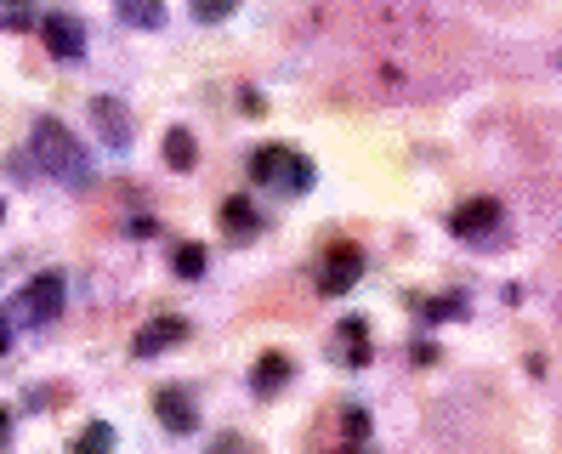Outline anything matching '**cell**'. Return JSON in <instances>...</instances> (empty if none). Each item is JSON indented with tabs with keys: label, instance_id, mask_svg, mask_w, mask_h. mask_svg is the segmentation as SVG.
I'll return each instance as SVG.
<instances>
[{
	"label": "cell",
	"instance_id": "cell-1",
	"mask_svg": "<svg viewBox=\"0 0 562 454\" xmlns=\"http://www.w3.org/2000/svg\"><path fill=\"white\" fill-rule=\"evenodd\" d=\"M35 159L46 165V176L69 182V188H86V182H91V154H86V142L74 137L63 120H35Z\"/></svg>",
	"mask_w": 562,
	"mask_h": 454
},
{
	"label": "cell",
	"instance_id": "cell-2",
	"mask_svg": "<svg viewBox=\"0 0 562 454\" xmlns=\"http://www.w3.org/2000/svg\"><path fill=\"white\" fill-rule=\"evenodd\" d=\"M250 171H256V182H284L290 193L313 188V165L301 154H290V148H262V154L250 159Z\"/></svg>",
	"mask_w": 562,
	"mask_h": 454
},
{
	"label": "cell",
	"instance_id": "cell-3",
	"mask_svg": "<svg viewBox=\"0 0 562 454\" xmlns=\"http://www.w3.org/2000/svg\"><path fill=\"white\" fill-rule=\"evenodd\" d=\"M91 125H97V137L108 142V148H125V142L137 137V120H131V108L120 103V97H91Z\"/></svg>",
	"mask_w": 562,
	"mask_h": 454
},
{
	"label": "cell",
	"instance_id": "cell-4",
	"mask_svg": "<svg viewBox=\"0 0 562 454\" xmlns=\"http://www.w3.org/2000/svg\"><path fill=\"white\" fill-rule=\"evenodd\" d=\"M40 40H46V52L63 57V63H74V57L86 52V29H80V18H63V12H46V18H40Z\"/></svg>",
	"mask_w": 562,
	"mask_h": 454
},
{
	"label": "cell",
	"instance_id": "cell-5",
	"mask_svg": "<svg viewBox=\"0 0 562 454\" xmlns=\"http://www.w3.org/2000/svg\"><path fill=\"white\" fill-rule=\"evenodd\" d=\"M154 409H159V420H165L171 432H194V426H199V409H194V398H188L182 386H159Z\"/></svg>",
	"mask_w": 562,
	"mask_h": 454
},
{
	"label": "cell",
	"instance_id": "cell-6",
	"mask_svg": "<svg viewBox=\"0 0 562 454\" xmlns=\"http://www.w3.org/2000/svg\"><path fill=\"white\" fill-rule=\"evenodd\" d=\"M182 335H188V324H182V318H154V324H142V330H137L131 352H137V358H154V352L176 347Z\"/></svg>",
	"mask_w": 562,
	"mask_h": 454
},
{
	"label": "cell",
	"instance_id": "cell-7",
	"mask_svg": "<svg viewBox=\"0 0 562 454\" xmlns=\"http://www.w3.org/2000/svg\"><path fill=\"white\" fill-rule=\"evenodd\" d=\"M23 307H29V318H35V324L57 318V307H63V279H57V273L35 279V284H29V296H23Z\"/></svg>",
	"mask_w": 562,
	"mask_h": 454
},
{
	"label": "cell",
	"instance_id": "cell-8",
	"mask_svg": "<svg viewBox=\"0 0 562 454\" xmlns=\"http://www.w3.org/2000/svg\"><path fill=\"white\" fill-rule=\"evenodd\" d=\"M483 227H500V205H494V199H472V205L455 210V233L460 239H477Z\"/></svg>",
	"mask_w": 562,
	"mask_h": 454
},
{
	"label": "cell",
	"instance_id": "cell-9",
	"mask_svg": "<svg viewBox=\"0 0 562 454\" xmlns=\"http://www.w3.org/2000/svg\"><path fill=\"white\" fill-rule=\"evenodd\" d=\"M120 18L131 29H165V6L159 0H120Z\"/></svg>",
	"mask_w": 562,
	"mask_h": 454
},
{
	"label": "cell",
	"instance_id": "cell-10",
	"mask_svg": "<svg viewBox=\"0 0 562 454\" xmlns=\"http://www.w3.org/2000/svg\"><path fill=\"white\" fill-rule=\"evenodd\" d=\"M290 381V358H279V352H267L262 369H256V392H279V386Z\"/></svg>",
	"mask_w": 562,
	"mask_h": 454
},
{
	"label": "cell",
	"instance_id": "cell-11",
	"mask_svg": "<svg viewBox=\"0 0 562 454\" xmlns=\"http://www.w3.org/2000/svg\"><path fill=\"white\" fill-rule=\"evenodd\" d=\"M194 159H199V148H194V137H188V131H171V137H165V165L188 171Z\"/></svg>",
	"mask_w": 562,
	"mask_h": 454
},
{
	"label": "cell",
	"instance_id": "cell-12",
	"mask_svg": "<svg viewBox=\"0 0 562 454\" xmlns=\"http://www.w3.org/2000/svg\"><path fill=\"white\" fill-rule=\"evenodd\" d=\"M352 267H358V256H352V250L341 245V250H335V262H330V279H324V290H347V284L358 279Z\"/></svg>",
	"mask_w": 562,
	"mask_h": 454
},
{
	"label": "cell",
	"instance_id": "cell-13",
	"mask_svg": "<svg viewBox=\"0 0 562 454\" xmlns=\"http://www.w3.org/2000/svg\"><path fill=\"white\" fill-rule=\"evenodd\" d=\"M341 347H347V364H364L369 358V341H364V324H358V318L341 324Z\"/></svg>",
	"mask_w": 562,
	"mask_h": 454
},
{
	"label": "cell",
	"instance_id": "cell-14",
	"mask_svg": "<svg viewBox=\"0 0 562 454\" xmlns=\"http://www.w3.org/2000/svg\"><path fill=\"white\" fill-rule=\"evenodd\" d=\"M35 12H29V0H0V29H29Z\"/></svg>",
	"mask_w": 562,
	"mask_h": 454
},
{
	"label": "cell",
	"instance_id": "cell-15",
	"mask_svg": "<svg viewBox=\"0 0 562 454\" xmlns=\"http://www.w3.org/2000/svg\"><path fill=\"white\" fill-rule=\"evenodd\" d=\"M222 222H233V233H250V227H256L250 199H228V205H222Z\"/></svg>",
	"mask_w": 562,
	"mask_h": 454
},
{
	"label": "cell",
	"instance_id": "cell-16",
	"mask_svg": "<svg viewBox=\"0 0 562 454\" xmlns=\"http://www.w3.org/2000/svg\"><path fill=\"white\" fill-rule=\"evenodd\" d=\"M176 273H182V279H199V273H205V245H182L176 250Z\"/></svg>",
	"mask_w": 562,
	"mask_h": 454
},
{
	"label": "cell",
	"instance_id": "cell-17",
	"mask_svg": "<svg viewBox=\"0 0 562 454\" xmlns=\"http://www.w3.org/2000/svg\"><path fill=\"white\" fill-rule=\"evenodd\" d=\"M233 6H239V0H194V18L199 23H222Z\"/></svg>",
	"mask_w": 562,
	"mask_h": 454
},
{
	"label": "cell",
	"instance_id": "cell-18",
	"mask_svg": "<svg viewBox=\"0 0 562 454\" xmlns=\"http://www.w3.org/2000/svg\"><path fill=\"white\" fill-rule=\"evenodd\" d=\"M80 449H114V432L108 426H86L80 432Z\"/></svg>",
	"mask_w": 562,
	"mask_h": 454
},
{
	"label": "cell",
	"instance_id": "cell-19",
	"mask_svg": "<svg viewBox=\"0 0 562 454\" xmlns=\"http://www.w3.org/2000/svg\"><path fill=\"white\" fill-rule=\"evenodd\" d=\"M6 347H12V335H6V324H0V352H6Z\"/></svg>",
	"mask_w": 562,
	"mask_h": 454
},
{
	"label": "cell",
	"instance_id": "cell-20",
	"mask_svg": "<svg viewBox=\"0 0 562 454\" xmlns=\"http://www.w3.org/2000/svg\"><path fill=\"white\" fill-rule=\"evenodd\" d=\"M0 437H6V415H0Z\"/></svg>",
	"mask_w": 562,
	"mask_h": 454
},
{
	"label": "cell",
	"instance_id": "cell-21",
	"mask_svg": "<svg viewBox=\"0 0 562 454\" xmlns=\"http://www.w3.org/2000/svg\"><path fill=\"white\" fill-rule=\"evenodd\" d=\"M0 216H6V205H0Z\"/></svg>",
	"mask_w": 562,
	"mask_h": 454
}]
</instances>
